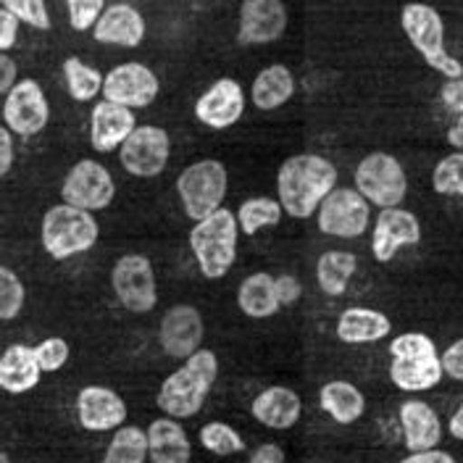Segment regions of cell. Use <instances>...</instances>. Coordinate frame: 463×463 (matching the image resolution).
I'll use <instances>...</instances> for the list:
<instances>
[{"mask_svg": "<svg viewBox=\"0 0 463 463\" xmlns=\"http://www.w3.org/2000/svg\"><path fill=\"white\" fill-rule=\"evenodd\" d=\"M337 190V166L317 153H298L277 172V201L285 216L306 222L317 216L321 203Z\"/></svg>", "mask_w": 463, "mask_h": 463, "instance_id": "1", "label": "cell"}, {"mask_svg": "<svg viewBox=\"0 0 463 463\" xmlns=\"http://www.w3.org/2000/svg\"><path fill=\"white\" fill-rule=\"evenodd\" d=\"M216 376H219V358L213 350L203 347L161 382L156 405L164 411V416H172L179 421L193 419L203 411Z\"/></svg>", "mask_w": 463, "mask_h": 463, "instance_id": "2", "label": "cell"}, {"mask_svg": "<svg viewBox=\"0 0 463 463\" xmlns=\"http://www.w3.org/2000/svg\"><path fill=\"white\" fill-rule=\"evenodd\" d=\"M390 379L403 392H427L442 382V355L432 337L405 332L390 343Z\"/></svg>", "mask_w": 463, "mask_h": 463, "instance_id": "3", "label": "cell"}, {"mask_svg": "<svg viewBox=\"0 0 463 463\" xmlns=\"http://www.w3.org/2000/svg\"><path fill=\"white\" fill-rule=\"evenodd\" d=\"M237 240H240V224H237V213H232L230 208H219L208 219L193 224L190 250L205 279H222L230 274L237 260Z\"/></svg>", "mask_w": 463, "mask_h": 463, "instance_id": "4", "label": "cell"}, {"mask_svg": "<svg viewBox=\"0 0 463 463\" xmlns=\"http://www.w3.org/2000/svg\"><path fill=\"white\" fill-rule=\"evenodd\" d=\"M98 237H100V227L95 216L77 205L58 203L43 216L40 240H43V250L53 260L82 256L95 248Z\"/></svg>", "mask_w": 463, "mask_h": 463, "instance_id": "5", "label": "cell"}, {"mask_svg": "<svg viewBox=\"0 0 463 463\" xmlns=\"http://www.w3.org/2000/svg\"><path fill=\"white\" fill-rule=\"evenodd\" d=\"M401 27L430 69L439 71L445 80H461L463 63L445 51V22L437 8L427 3H405L401 11Z\"/></svg>", "mask_w": 463, "mask_h": 463, "instance_id": "6", "label": "cell"}, {"mask_svg": "<svg viewBox=\"0 0 463 463\" xmlns=\"http://www.w3.org/2000/svg\"><path fill=\"white\" fill-rule=\"evenodd\" d=\"M227 190L230 174L227 166L216 158L195 161L176 176V195L190 222H203L219 208H224Z\"/></svg>", "mask_w": 463, "mask_h": 463, "instance_id": "7", "label": "cell"}, {"mask_svg": "<svg viewBox=\"0 0 463 463\" xmlns=\"http://www.w3.org/2000/svg\"><path fill=\"white\" fill-rule=\"evenodd\" d=\"M353 182H355V190L379 211L398 208L408 193V176H405L403 164L390 153H369L366 158H361L353 174Z\"/></svg>", "mask_w": 463, "mask_h": 463, "instance_id": "8", "label": "cell"}, {"mask_svg": "<svg viewBox=\"0 0 463 463\" xmlns=\"http://www.w3.org/2000/svg\"><path fill=\"white\" fill-rule=\"evenodd\" d=\"M111 288L121 308L129 314H147L158 303V282L153 263L143 253H127L114 263Z\"/></svg>", "mask_w": 463, "mask_h": 463, "instance_id": "9", "label": "cell"}, {"mask_svg": "<svg viewBox=\"0 0 463 463\" xmlns=\"http://www.w3.org/2000/svg\"><path fill=\"white\" fill-rule=\"evenodd\" d=\"M169 156H172L169 132L156 124H143L129 135L127 143L121 145L118 164L135 179H153V176H161L166 172Z\"/></svg>", "mask_w": 463, "mask_h": 463, "instance_id": "10", "label": "cell"}, {"mask_svg": "<svg viewBox=\"0 0 463 463\" xmlns=\"http://www.w3.org/2000/svg\"><path fill=\"white\" fill-rule=\"evenodd\" d=\"M372 203L355 187H337L317 211V224L321 234L337 240H355L369 230Z\"/></svg>", "mask_w": 463, "mask_h": 463, "instance_id": "11", "label": "cell"}, {"mask_svg": "<svg viewBox=\"0 0 463 463\" xmlns=\"http://www.w3.org/2000/svg\"><path fill=\"white\" fill-rule=\"evenodd\" d=\"M116 195V182L111 172L92 158H82L77 161L61 184V198L69 205H77L82 211H103L114 203Z\"/></svg>", "mask_w": 463, "mask_h": 463, "instance_id": "12", "label": "cell"}, {"mask_svg": "<svg viewBox=\"0 0 463 463\" xmlns=\"http://www.w3.org/2000/svg\"><path fill=\"white\" fill-rule=\"evenodd\" d=\"M3 121L19 137L40 135L51 121V103L37 80H19L3 100Z\"/></svg>", "mask_w": 463, "mask_h": 463, "instance_id": "13", "label": "cell"}, {"mask_svg": "<svg viewBox=\"0 0 463 463\" xmlns=\"http://www.w3.org/2000/svg\"><path fill=\"white\" fill-rule=\"evenodd\" d=\"M161 82L153 69H147L140 61H127L114 66L106 74L103 100H111L127 109H147L158 98Z\"/></svg>", "mask_w": 463, "mask_h": 463, "instance_id": "14", "label": "cell"}, {"mask_svg": "<svg viewBox=\"0 0 463 463\" xmlns=\"http://www.w3.org/2000/svg\"><path fill=\"white\" fill-rule=\"evenodd\" d=\"M421 242V222L408 208H384L379 211L372 232V253L379 263H390L398 250Z\"/></svg>", "mask_w": 463, "mask_h": 463, "instance_id": "15", "label": "cell"}, {"mask_svg": "<svg viewBox=\"0 0 463 463\" xmlns=\"http://www.w3.org/2000/svg\"><path fill=\"white\" fill-rule=\"evenodd\" d=\"M203 335H205V324H203L201 311L187 303L172 306L158 326L161 350L176 361H187L190 355L203 350Z\"/></svg>", "mask_w": 463, "mask_h": 463, "instance_id": "16", "label": "cell"}, {"mask_svg": "<svg viewBox=\"0 0 463 463\" xmlns=\"http://www.w3.org/2000/svg\"><path fill=\"white\" fill-rule=\"evenodd\" d=\"M288 29V8L282 0H242L237 43L240 45H269L277 43Z\"/></svg>", "mask_w": 463, "mask_h": 463, "instance_id": "17", "label": "cell"}, {"mask_svg": "<svg viewBox=\"0 0 463 463\" xmlns=\"http://www.w3.org/2000/svg\"><path fill=\"white\" fill-rule=\"evenodd\" d=\"M77 421L87 432H116L127 424V403L111 387L87 384L77 392Z\"/></svg>", "mask_w": 463, "mask_h": 463, "instance_id": "18", "label": "cell"}, {"mask_svg": "<svg viewBox=\"0 0 463 463\" xmlns=\"http://www.w3.org/2000/svg\"><path fill=\"white\" fill-rule=\"evenodd\" d=\"M245 114V90L237 80L222 77L195 100V118L211 129H230Z\"/></svg>", "mask_w": 463, "mask_h": 463, "instance_id": "19", "label": "cell"}, {"mask_svg": "<svg viewBox=\"0 0 463 463\" xmlns=\"http://www.w3.org/2000/svg\"><path fill=\"white\" fill-rule=\"evenodd\" d=\"M137 129L135 111L127 106H118L111 100H100L92 106L90 114V145L98 153H114L129 140V135Z\"/></svg>", "mask_w": 463, "mask_h": 463, "instance_id": "20", "label": "cell"}, {"mask_svg": "<svg viewBox=\"0 0 463 463\" xmlns=\"http://www.w3.org/2000/svg\"><path fill=\"white\" fill-rule=\"evenodd\" d=\"M143 14L129 3H111L100 22L92 29L95 43L100 45H116V48H137L145 40Z\"/></svg>", "mask_w": 463, "mask_h": 463, "instance_id": "21", "label": "cell"}, {"mask_svg": "<svg viewBox=\"0 0 463 463\" xmlns=\"http://www.w3.org/2000/svg\"><path fill=\"white\" fill-rule=\"evenodd\" d=\"M250 413H253V419L259 421L260 427L285 432V430H292L300 421L303 401H300V395L295 390L274 384V387H266L263 392H259L253 398Z\"/></svg>", "mask_w": 463, "mask_h": 463, "instance_id": "22", "label": "cell"}, {"mask_svg": "<svg viewBox=\"0 0 463 463\" xmlns=\"http://www.w3.org/2000/svg\"><path fill=\"white\" fill-rule=\"evenodd\" d=\"M401 427H403V442L411 453L434 450L442 439V421L432 405L424 401H405L401 403Z\"/></svg>", "mask_w": 463, "mask_h": 463, "instance_id": "23", "label": "cell"}, {"mask_svg": "<svg viewBox=\"0 0 463 463\" xmlns=\"http://www.w3.org/2000/svg\"><path fill=\"white\" fill-rule=\"evenodd\" d=\"M45 374L34 347L24 343H14L3 350L0 358V387L8 395H24L40 384V376Z\"/></svg>", "mask_w": 463, "mask_h": 463, "instance_id": "24", "label": "cell"}, {"mask_svg": "<svg viewBox=\"0 0 463 463\" xmlns=\"http://www.w3.org/2000/svg\"><path fill=\"white\" fill-rule=\"evenodd\" d=\"M147 445H150V463H190L193 442L179 419L161 416L153 419L147 427Z\"/></svg>", "mask_w": 463, "mask_h": 463, "instance_id": "25", "label": "cell"}, {"mask_svg": "<svg viewBox=\"0 0 463 463\" xmlns=\"http://www.w3.org/2000/svg\"><path fill=\"white\" fill-rule=\"evenodd\" d=\"M390 332H392V321L376 308L353 306L337 318V340L345 345H372L390 337Z\"/></svg>", "mask_w": 463, "mask_h": 463, "instance_id": "26", "label": "cell"}, {"mask_svg": "<svg viewBox=\"0 0 463 463\" xmlns=\"http://www.w3.org/2000/svg\"><path fill=\"white\" fill-rule=\"evenodd\" d=\"M318 405H321V411H324L332 421H337V424H343V427H350V424H355V421L364 416V411H366V398H364V392H361L353 382L332 379V382H326V384L318 390Z\"/></svg>", "mask_w": 463, "mask_h": 463, "instance_id": "27", "label": "cell"}, {"mask_svg": "<svg viewBox=\"0 0 463 463\" xmlns=\"http://www.w3.org/2000/svg\"><path fill=\"white\" fill-rule=\"evenodd\" d=\"M295 95V74L285 63H271L260 69L250 87V100L259 111H277Z\"/></svg>", "mask_w": 463, "mask_h": 463, "instance_id": "28", "label": "cell"}, {"mask_svg": "<svg viewBox=\"0 0 463 463\" xmlns=\"http://www.w3.org/2000/svg\"><path fill=\"white\" fill-rule=\"evenodd\" d=\"M237 306L245 317L250 318H271L279 308V295H277V277L269 271H256L242 279L237 289Z\"/></svg>", "mask_w": 463, "mask_h": 463, "instance_id": "29", "label": "cell"}, {"mask_svg": "<svg viewBox=\"0 0 463 463\" xmlns=\"http://www.w3.org/2000/svg\"><path fill=\"white\" fill-rule=\"evenodd\" d=\"M358 269V259L350 250H326L317 260V282L324 295L340 298Z\"/></svg>", "mask_w": 463, "mask_h": 463, "instance_id": "30", "label": "cell"}, {"mask_svg": "<svg viewBox=\"0 0 463 463\" xmlns=\"http://www.w3.org/2000/svg\"><path fill=\"white\" fill-rule=\"evenodd\" d=\"M63 82H66L69 95L77 103H90L98 95H103L106 77L95 66L85 63L80 56H69L63 58Z\"/></svg>", "mask_w": 463, "mask_h": 463, "instance_id": "31", "label": "cell"}, {"mask_svg": "<svg viewBox=\"0 0 463 463\" xmlns=\"http://www.w3.org/2000/svg\"><path fill=\"white\" fill-rule=\"evenodd\" d=\"M147 458H150L147 432L143 427L124 424L121 430L114 432L100 463H145Z\"/></svg>", "mask_w": 463, "mask_h": 463, "instance_id": "32", "label": "cell"}, {"mask_svg": "<svg viewBox=\"0 0 463 463\" xmlns=\"http://www.w3.org/2000/svg\"><path fill=\"white\" fill-rule=\"evenodd\" d=\"M282 216H285L282 203L274 201V198H266V195L250 198V201H245L237 208V224H240V232L248 234V237L259 234L266 227H277L282 222Z\"/></svg>", "mask_w": 463, "mask_h": 463, "instance_id": "33", "label": "cell"}, {"mask_svg": "<svg viewBox=\"0 0 463 463\" xmlns=\"http://www.w3.org/2000/svg\"><path fill=\"white\" fill-rule=\"evenodd\" d=\"M198 437H201V445L208 453L222 456V458L245 450L242 434L237 432L234 427H230V424H224V421H208V424H203Z\"/></svg>", "mask_w": 463, "mask_h": 463, "instance_id": "34", "label": "cell"}, {"mask_svg": "<svg viewBox=\"0 0 463 463\" xmlns=\"http://www.w3.org/2000/svg\"><path fill=\"white\" fill-rule=\"evenodd\" d=\"M432 187L437 195L463 198V153H450L437 161L432 172Z\"/></svg>", "mask_w": 463, "mask_h": 463, "instance_id": "35", "label": "cell"}, {"mask_svg": "<svg viewBox=\"0 0 463 463\" xmlns=\"http://www.w3.org/2000/svg\"><path fill=\"white\" fill-rule=\"evenodd\" d=\"M27 300L24 282L8 266H0V321H14L22 314Z\"/></svg>", "mask_w": 463, "mask_h": 463, "instance_id": "36", "label": "cell"}, {"mask_svg": "<svg viewBox=\"0 0 463 463\" xmlns=\"http://www.w3.org/2000/svg\"><path fill=\"white\" fill-rule=\"evenodd\" d=\"M0 8L11 11L22 24H27L32 29H51V14L45 0H0Z\"/></svg>", "mask_w": 463, "mask_h": 463, "instance_id": "37", "label": "cell"}, {"mask_svg": "<svg viewBox=\"0 0 463 463\" xmlns=\"http://www.w3.org/2000/svg\"><path fill=\"white\" fill-rule=\"evenodd\" d=\"M106 0H66L69 24L74 32H90L106 14Z\"/></svg>", "mask_w": 463, "mask_h": 463, "instance_id": "38", "label": "cell"}, {"mask_svg": "<svg viewBox=\"0 0 463 463\" xmlns=\"http://www.w3.org/2000/svg\"><path fill=\"white\" fill-rule=\"evenodd\" d=\"M34 353H37V361L43 366L45 374H53V372H61L69 361V343L63 337H48L43 340L40 345H34Z\"/></svg>", "mask_w": 463, "mask_h": 463, "instance_id": "39", "label": "cell"}, {"mask_svg": "<svg viewBox=\"0 0 463 463\" xmlns=\"http://www.w3.org/2000/svg\"><path fill=\"white\" fill-rule=\"evenodd\" d=\"M19 27H22V22H19L11 11L0 8V53H8V51L16 45V40H19Z\"/></svg>", "mask_w": 463, "mask_h": 463, "instance_id": "40", "label": "cell"}, {"mask_svg": "<svg viewBox=\"0 0 463 463\" xmlns=\"http://www.w3.org/2000/svg\"><path fill=\"white\" fill-rule=\"evenodd\" d=\"M442 369L456 382H463V337L442 350Z\"/></svg>", "mask_w": 463, "mask_h": 463, "instance_id": "41", "label": "cell"}, {"mask_svg": "<svg viewBox=\"0 0 463 463\" xmlns=\"http://www.w3.org/2000/svg\"><path fill=\"white\" fill-rule=\"evenodd\" d=\"M439 100L450 114L463 116V77L461 80H448L439 90Z\"/></svg>", "mask_w": 463, "mask_h": 463, "instance_id": "42", "label": "cell"}, {"mask_svg": "<svg viewBox=\"0 0 463 463\" xmlns=\"http://www.w3.org/2000/svg\"><path fill=\"white\" fill-rule=\"evenodd\" d=\"M277 295H279L282 308H285V306H295V303L300 300V295H303V285H300V279H298V277H292V274H282V277H277Z\"/></svg>", "mask_w": 463, "mask_h": 463, "instance_id": "43", "label": "cell"}, {"mask_svg": "<svg viewBox=\"0 0 463 463\" xmlns=\"http://www.w3.org/2000/svg\"><path fill=\"white\" fill-rule=\"evenodd\" d=\"M248 463H285V450L277 442H263L250 453Z\"/></svg>", "mask_w": 463, "mask_h": 463, "instance_id": "44", "label": "cell"}, {"mask_svg": "<svg viewBox=\"0 0 463 463\" xmlns=\"http://www.w3.org/2000/svg\"><path fill=\"white\" fill-rule=\"evenodd\" d=\"M16 61L8 53H0V92L8 95L16 87Z\"/></svg>", "mask_w": 463, "mask_h": 463, "instance_id": "45", "label": "cell"}, {"mask_svg": "<svg viewBox=\"0 0 463 463\" xmlns=\"http://www.w3.org/2000/svg\"><path fill=\"white\" fill-rule=\"evenodd\" d=\"M14 166V132L8 127L0 129V174L11 172Z\"/></svg>", "mask_w": 463, "mask_h": 463, "instance_id": "46", "label": "cell"}, {"mask_svg": "<svg viewBox=\"0 0 463 463\" xmlns=\"http://www.w3.org/2000/svg\"><path fill=\"white\" fill-rule=\"evenodd\" d=\"M398 463H456V458H453L450 453H445V450L434 448V450L411 453V456H405L403 461H398Z\"/></svg>", "mask_w": 463, "mask_h": 463, "instance_id": "47", "label": "cell"}, {"mask_svg": "<svg viewBox=\"0 0 463 463\" xmlns=\"http://www.w3.org/2000/svg\"><path fill=\"white\" fill-rule=\"evenodd\" d=\"M448 143L463 153V116H458V118L450 124V129H448Z\"/></svg>", "mask_w": 463, "mask_h": 463, "instance_id": "48", "label": "cell"}, {"mask_svg": "<svg viewBox=\"0 0 463 463\" xmlns=\"http://www.w3.org/2000/svg\"><path fill=\"white\" fill-rule=\"evenodd\" d=\"M448 432L450 437H456V439H461L463 442V405L450 416V421H448Z\"/></svg>", "mask_w": 463, "mask_h": 463, "instance_id": "49", "label": "cell"}, {"mask_svg": "<svg viewBox=\"0 0 463 463\" xmlns=\"http://www.w3.org/2000/svg\"><path fill=\"white\" fill-rule=\"evenodd\" d=\"M0 463H11V456H8V453H5V450H3V453H0Z\"/></svg>", "mask_w": 463, "mask_h": 463, "instance_id": "50", "label": "cell"}, {"mask_svg": "<svg viewBox=\"0 0 463 463\" xmlns=\"http://www.w3.org/2000/svg\"><path fill=\"white\" fill-rule=\"evenodd\" d=\"M461 405H463V395H461Z\"/></svg>", "mask_w": 463, "mask_h": 463, "instance_id": "51", "label": "cell"}]
</instances>
